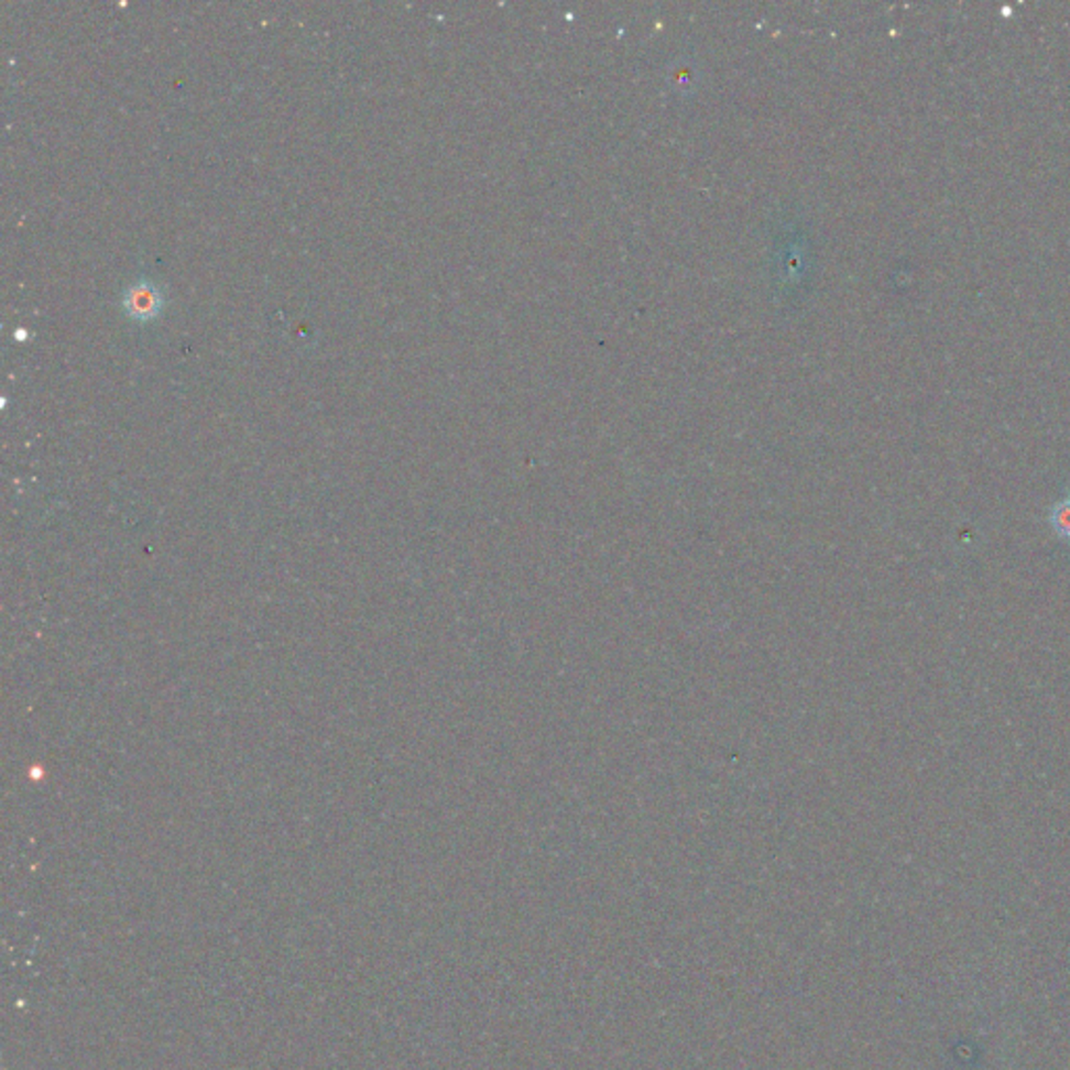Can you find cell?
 I'll return each mask as SVG.
<instances>
[{
  "instance_id": "obj_2",
  "label": "cell",
  "mask_w": 1070,
  "mask_h": 1070,
  "mask_svg": "<svg viewBox=\"0 0 1070 1070\" xmlns=\"http://www.w3.org/2000/svg\"><path fill=\"white\" fill-rule=\"evenodd\" d=\"M1050 525L1058 537L1070 542V494L1060 498L1050 513Z\"/></svg>"
},
{
  "instance_id": "obj_1",
  "label": "cell",
  "mask_w": 1070,
  "mask_h": 1070,
  "mask_svg": "<svg viewBox=\"0 0 1070 1070\" xmlns=\"http://www.w3.org/2000/svg\"><path fill=\"white\" fill-rule=\"evenodd\" d=\"M125 314L139 323H149L162 314L165 306L164 291L160 285L141 279L125 288L122 297Z\"/></svg>"
}]
</instances>
